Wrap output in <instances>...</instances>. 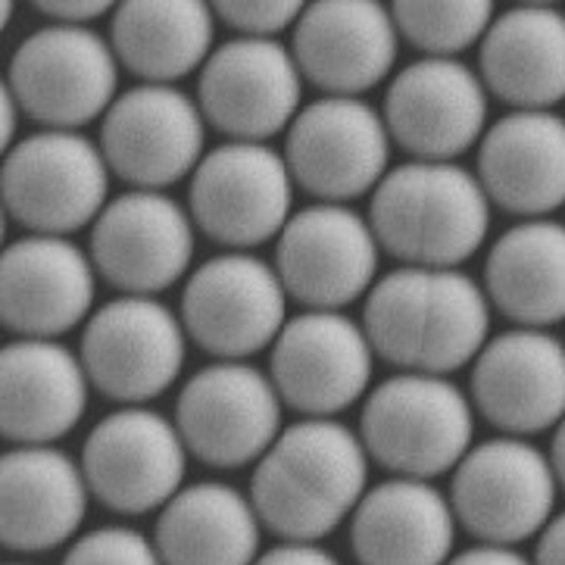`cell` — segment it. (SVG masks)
Masks as SVG:
<instances>
[{
  "instance_id": "1",
  "label": "cell",
  "mask_w": 565,
  "mask_h": 565,
  "mask_svg": "<svg viewBox=\"0 0 565 565\" xmlns=\"http://www.w3.org/2000/svg\"><path fill=\"white\" fill-rule=\"evenodd\" d=\"M372 350L416 375H447L478 360L491 331V300L459 269L403 266L365 294Z\"/></svg>"
},
{
  "instance_id": "2",
  "label": "cell",
  "mask_w": 565,
  "mask_h": 565,
  "mask_svg": "<svg viewBox=\"0 0 565 565\" xmlns=\"http://www.w3.org/2000/svg\"><path fill=\"white\" fill-rule=\"evenodd\" d=\"M365 481L369 454L360 435L334 419H303L256 462L250 500L281 541L316 544L353 519Z\"/></svg>"
},
{
  "instance_id": "3",
  "label": "cell",
  "mask_w": 565,
  "mask_h": 565,
  "mask_svg": "<svg viewBox=\"0 0 565 565\" xmlns=\"http://www.w3.org/2000/svg\"><path fill=\"white\" fill-rule=\"evenodd\" d=\"M369 225L382 250L406 266L456 269L484 244L491 201L478 175L459 163L409 160L375 188Z\"/></svg>"
},
{
  "instance_id": "4",
  "label": "cell",
  "mask_w": 565,
  "mask_h": 565,
  "mask_svg": "<svg viewBox=\"0 0 565 565\" xmlns=\"http://www.w3.org/2000/svg\"><path fill=\"white\" fill-rule=\"evenodd\" d=\"M472 403L444 375H394L365 397L360 416L369 459L419 481L456 469L472 450Z\"/></svg>"
},
{
  "instance_id": "5",
  "label": "cell",
  "mask_w": 565,
  "mask_h": 565,
  "mask_svg": "<svg viewBox=\"0 0 565 565\" xmlns=\"http://www.w3.org/2000/svg\"><path fill=\"white\" fill-rule=\"evenodd\" d=\"M110 166L82 131L44 128L22 138L3 160L7 213L29 235L70 237L107 206Z\"/></svg>"
},
{
  "instance_id": "6",
  "label": "cell",
  "mask_w": 565,
  "mask_h": 565,
  "mask_svg": "<svg viewBox=\"0 0 565 565\" xmlns=\"http://www.w3.org/2000/svg\"><path fill=\"white\" fill-rule=\"evenodd\" d=\"M119 56L88 25H44L22 38L10 60L7 88L22 116L75 131L116 104Z\"/></svg>"
},
{
  "instance_id": "7",
  "label": "cell",
  "mask_w": 565,
  "mask_h": 565,
  "mask_svg": "<svg viewBox=\"0 0 565 565\" xmlns=\"http://www.w3.org/2000/svg\"><path fill=\"white\" fill-rule=\"evenodd\" d=\"M559 481L553 462L529 438H491L454 469L450 507L456 522L481 544L515 547L547 529Z\"/></svg>"
},
{
  "instance_id": "8",
  "label": "cell",
  "mask_w": 565,
  "mask_h": 565,
  "mask_svg": "<svg viewBox=\"0 0 565 565\" xmlns=\"http://www.w3.org/2000/svg\"><path fill=\"white\" fill-rule=\"evenodd\" d=\"M294 175L285 153L256 141L210 150L191 175L188 213L203 235L247 250L285 232L291 222Z\"/></svg>"
},
{
  "instance_id": "9",
  "label": "cell",
  "mask_w": 565,
  "mask_h": 565,
  "mask_svg": "<svg viewBox=\"0 0 565 565\" xmlns=\"http://www.w3.org/2000/svg\"><path fill=\"white\" fill-rule=\"evenodd\" d=\"M182 326L206 353L244 363L288 326V291L266 259L244 250L220 254L188 278Z\"/></svg>"
},
{
  "instance_id": "10",
  "label": "cell",
  "mask_w": 565,
  "mask_h": 565,
  "mask_svg": "<svg viewBox=\"0 0 565 565\" xmlns=\"http://www.w3.org/2000/svg\"><path fill=\"white\" fill-rule=\"evenodd\" d=\"M188 454L216 469H241L269 454L281 428V397L256 365L220 360L191 375L175 403Z\"/></svg>"
},
{
  "instance_id": "11",
  "label": "cell",
  "mask_w": 565,
  "mask_h": 565,
  "mask_svg": "<svg viewBox=\"0 0 565 565\" xmlns=\"http://www.w3.org/2000/svg\"><path fill=\"white\" fill-rule=\"evenodd\" d=\"M184 326L153 297H119L92 312L78 356L110 401L141 406L169 391L184 365Z\"/></svg>"
},
{
  "instance_id": "12",
  "label": "cell",
  "mask_w": 565,
  "mask_h": 565,
  "mask_svg": "<svg viewBox=\"0 0 565 565\" xmlns=\"http://www.w3.org/2000/svg\"><path fill=\"white\" fill-rule=\"evenodd\" d=\"M184 447L175 422L147 406H122L92 428L82 447V472L107 510L145 515L182 491Z\"/></svg>"
},
{
  "instance_id": "13",
  "label": "cell",
  "mask_w": 565,
  "mask_h": 565,
  "mask_svg": "<svg viewBox=\"0 0 565 565\" xmlns=\"http://www.w3.org/2000/svg\"><path fill=\"white\" fill-rule=\"evenodd\" d=\"M391 131L360 97L312 100L288 128L285 163L294 182L322 203L375 191L387 175Z\"/></svg>"
},
{
  "instance_id": "14",
  "label": "cell",
  "mask_w": 565,
  "mask_h": 565,
  "mask_svg": "<svg viewBox=\"0 0 565 565\" xmlns=\"http://www.w3.org/2000/svg\"><path fill=\"white\" fill-rule=\"evenodd\" d=\"M379 237L344 203H312L294 213L275 247V273L307 310H344L375 288Z\"/></svg>"
},
{
  "instance_id": "15",
  "label": "cell",
  "mask_w": 565,
  "mask_h": 565,
  "mask_svg": "<svg viewBox=\"0 0 565 565\" xmlns=\"http://www.w3.org/2000/svg\"><path fill=\"white\" fill-rule=\"evenodd\" d=\"M372 344L341 310L288 319L269 356V379L285 406L307 419H331L360 401L372 382Z\"/></svg>"
},
{
  "instance_id": "16",
  "label": "cell",
  "mask_w": 565,
  "mask_h": 565,
  "mask_svg": "<svg viewBox=\"0 0 565 565\" xmlns=\"http://www.w3.org/2000/svg\"><path fill=\"white\" fill-rule=\"evenodd\" d=\"M206 119L201 104L175 85H138L116 97L104 126L100 150L110 172L138 191H163L194 175L201 166Z\"/></svg>"
},
{
  "instance_id": "17",
  "label": "cell",
  "mask_w": 565,
  "mask_h": 565,
  "mask_svg": "<svg viewBox=\"0 0 565 565\" xmlns=\"http://www.w3.org/2000/svg\"><path fill=\"white\" fill-rule=\"evenodd\" d=\"M303 75L294 54L266 38H232L203 63L198 104L203 119L232 141L266 145L300 113Z\"/></svg>"
},
{
  "instance_id": "18",
  "label": "cell",
  "mask_w": 565,
  "mask_h": 565,
  "mask_svg": "<svg viewBox=\"0 0 565 565\" xmlns=\"http://www.w3.org/2000/svg\"><path fill=\"white\" fill-rule=\"evenodd\" d=\"M382 116L391 141L416 160L454 163L484 138L488 88L459 60L422 56L394 75Z\"/></svg>"
},
{
  "instance_id": "19",
  "label": "cell",
  "mask_w": 565,
  "mask_h": 565,
  "mask_svg": "<svg viewBox=\"0 0 565 565\" xmlns=\"http://www.w3.org/2000/svg\"><path fill=\"white\" fill-rule=\"evenodd\" d=\"M194 256V220L163 191H128L92 225V263L128 297L172 288Z\"/></svg>"
},
{
  "instance_id": "20",
  "label": "cell",
  "mask_w": 565,
  "mask_h": 565,
  "mask_svg": "<svg viewBox=\"0 0 565 565\" xmlns=\"http://www.w3.org/2000/svg\"><path fill=\"white\" fill-rule=\"evenodd\" d=\"M472 401L510 438H531L565 419V341L544 329L491 338L472 365Z\"/></svg>"
},
{
  "instance_id": "21",
  "label": "cell",
  "mask_w": 565,
  "mask_h": 565,
  "mask_svg": "<svg viewBox=\"0 0 565 565\" xmlns=\"http://www.w3.org/2000/svg\"><path fill=\"white\" fill-rule=\"evenodd\" d=\"M94 275L92 254L70 237H19L0 259L3 326L19 338L56 341L92 312Z\"/></svg>"
},
{
  "instance_id": "22",
  "label": "cell",
  "mask_w": 565,
  "mask_h": 565,
  "mask_svg": "<svg viewBox=\"0 0 565 565\" xmlns=\"http://www.w3.org/2000/svg\"><path fill=\"white\" fill-rule=\"evenodd\" d=\"M391 10L369 0H322L303 10L291 38L300 75L329 97H356L375 88L397 60Z\"/></svg>"
},
{
  "instance_id": "23",
  "label": "cell",
  "mask_w": 565,
  "mask_h": 565,
  "mask_svg": "<svg viewBox=\"0 0 565 565\" xmlns=\"http://www.w3.org/2000/svg\"><path fill=\"white\" fill-rule=\"evenodd\" d=\"M478 182L500 210L547 220L565 206V119L553 110H512L478 145Z\"/></svg>"
},
{
  "instance_id": "24",
  "label": "cell",
  "mask_w": 565,
  "mask_h": 565,
  "mask_svg": "<svg viewBox=\"0 0 565 565\" xmlns=\"http://www.w3.org/2000/svg\"><path fill=\"white\" fill-rule=\"evenodd\" d=\"M92 488L82 462L54 447H17L0 462V541L10 553L35 556L73 537Z\"/></svg>"
},
{
  "instance_id": "25",
  "label": "cell",
  "mask_w": 565,
  "mask_h": 565,
  "mask_svg": "<svg viewBox=\"0 0 565 565\" xmlns=\"http://www.w3.org/2000/svg\"><path fill=\"white\" fill-rule=\"evenodd\" d=\"M82 356L60 341L19 338L0 356V428L19 447H51L88 406Z\"/></svg>"
},
{
  "instance_id": "26",
  "label": "cell",
  "mask_w": 565,
  "mask_h": 565,
  "mask_svg": "<svg viewBox=\"0 0 565 565\" xmlns=\"http://www.w3.org/2000/svg\"><path fill=\"white\" fill-rule=\"evenodd\" d=\"M456 512L419 478H391L365 491L350 519V547L360 565H447Z\"/></svg>"
},
{
  "instance_id": "27",
  "label": "cell",
  "mask_w": 565,
  "mask_h": 565,
  "mask_svg": "<svg viewBox=\"0 0 565 565\" xmlns=\"http://www.w3.org/2000/svg\"><path fill=\"white\" fill-rule=\"evenodd\" d=\"M481 82L512 110H553L565 100V13L512 7L481 38Z\"/></svg>"
},
{
  "instance_id": "28",
  "label": "cell",
  "mask_w": 565,
  "mask_h": 565,
  "mask_svg": "<svg viewBox=\"0 0 565 565\" xmlns=\"http://www.w3.org/2000/svg\"><path fill=\"white\" fill-rule=\"evenodd\" d=\"M484 294L519 329L565 322V225L525 220L493 241L484 259Z\"/></svg>"
},
{
  "instance_id": "29",
  "label": "cell",
  "mask_w": 565,
  "mask_h": 565,
  "mask_svg": "<svg viewBox=\"0 0 565 565\" xmlns=\"http://www.w3.org/2000/svg\"><path fill=\"white\" fill-rule=\"evenodd\" d=\"M259 525L250 497L222 481H201L160 510L153 544L163 565H254Z\"/></svg>"
},
{
  "instance_id": "30",
  "label": "cell",
  "mask_w": 565,
  "mask_h": 565,
  "mask_svg": "<svg viewBox=\"0 0 565 565\" xmlns=\"http://www.w3.org/2000/svg\"><path fill=\"white\" fill-rule=\"evenodd\" d=\"M216 13L198 0H128L113 10L110 44L128 73L172 85L210 60Z\"/></svg>"
},
{
  "instance_id": "31",
  "label": "cell",
  "mask_w": 565,
  "mask_h": 565,
  "mask_svg": "<svg viewBox=\"0 0 565 565\" xmlns=\"http://www.w3.org/2000/svg\"><path fill=\"white\" fill-rule=\"evenodd\" d=\"M394 25L425 56L462 54L488 35L493 7L488 0H401L391 7Z\"/></svg>"
},
{
  "instance_id": "32",
  "label": "cell",
  "mask_w": 565,
  "mask_h": 565,
  "mask_svg": "<svg viewBox=\"0 0 565 565\" xmlns=\"http://www.w3.org/2000/svg\"><path fill=\"white\" fill-rule=\"evenodd\" d=\"M60 565H163V559L141 531L107 525L78 537Z\"/></svg>"
},
{
  "instance_id": "33",
  "label": "cell",
  "mask_w": 565,
  "mask_h": 565,
  "mask_svg": "<svg viewBox=\"0 0 565 565\" xmlns=\"http://www.w3.org/2000/svg\"><path fill=\"white\" fill-rule=\"evenodd\" d=\"M303 10L307 7L297 0H225L213 7L216 19L235 29L237 38H266V41H275V35L285 29H294Z\"/></svg>"
},
{
  "instance_id": "34",
  "label": "cell",
  "mask_w": 565,
  "mask_h": 565,
  "mask_svg": "<svg viewBox=\"0 0 565 565\" xmlns=\"http://www.w3.org/2000/svg\"><path fill=\"white\" fill-rule=\"evenodd\" d=\"M35 10L54 25H88L110 10L107 0H35Z\"/></svg>"
},
{
  "instance_id": "35",
  "label": "cell",
  "mask_w": 565,
  "mask_h": 565,
  "mask_svg": "<svg viewBox=\"0 0 565 565\" xmlns=\"http://www.w3.org/2000/svg\"><path fill=\"white\" fill-rule=\"evenodd\" d=\"M254 565H341L329 550L319 544H300V541H285L278 547L259 553Z\"/></svg>"
},
{
  "instance_id": "36",
  "label": "cell",
  "mask_w": 565,
  "mask_h": 565,
  "mask_svg": "<svg viewBox=\"0 0 565 565\" xmlns=\"http://www.w3.org/2000/svg\"><path fill=\"white\" fill-rule=\"evenodd\" d=\"M534 565H565V512L553 515L550 525L537 534Z\"/></svg>"
},
{
  "instance_id": "37",
  "label": "cell",
  "mask_w": 565,
  "mask_h": 565,
  "mask_svg": "<svg viewBox=\"0 0 565 565\" xmlns=\"http://www.w3.org/2000/svg\"><path fill=\"white\" fill-rule=\"evenodd\" d=\"M447 565H534V563L525 559L519 550L497 547V544H478V547L456 553L454 559H450Z\"/></svg>"
},
{
  "instance_id": "38",
  "label": "cell",
  "mask_w": 565,
  "mask_h": 565,
  "mask_svg": "<svg viewBox=\"0 0 565 565\" xmlns=\"http://www.w3.org/2000/svg\"><path fill=\"white\" fill-rule=\"evenodd\" d=\"M550 462H553V472L556 481L565 491V419L553 428V444H550Z\"/></svg>"
},
{
  "instance_id": "39",
  "label": "cell",
  "mask_w": 565,
  "mask_h": 565,
  "mask_svg": "<svg viewBox=\"0 0 565 565\" xmlns=\"http://www.w3.org/2000/svg\"><path fill=\"white\" fill-rule=\"evenodd\" d=\"M10 565H25V563H10Z\"/></svg>"
}]
</instances>
